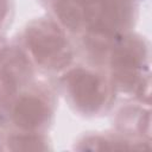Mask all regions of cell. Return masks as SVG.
Returning a JSON list of instances; mask_svg holds the SVG:
<instances>
[{
	"label": "cell",
	"instance_id": "6da1fadb",
	"mask_svg": "<svg viewBox=\"0 0 152 152\" xmlns=\"http://www.w3.org/2000/svg\"><path fill=\"white\" fill-rule=\"evenodd\" d=\"M26 42L37 62L46 68H61L71 59L62 30L49 19L34 20L26 30Z\"/></svg>",
	"mask_w": 152,
	"mask_h": 152
},
{
	"label": "cell",
	"instance_id": "30bf717a",
	"mask_svg": "<svg viewBox=\"0 0 152 152\" xmlns=\"http://www.w3.org/2000/svg\"><path fill=\"white\" fill-rule=\"evenodd\" d=\"M83 147L82 150H91V151H103V150H108V151H115V150H127L128 147L120 144V142H113L106 139H101V138H89L87 140H84L83 142Z\"/></svg>",
	"mask_w": 152,
	"mask_h": 152
},
{
	"label": "cell",
	"instance_id": "277c9868",
	"mask_svg": "<svg viewBox=\"0 0 152 152\" xmlns=\"http://www.w3.org/2000/svg\"><path fill=\"white\" fill-rule=\"evenodd\" d=\"M128 7L122 0H88L86 21L90 27L104 30L113 34L127 19Z\"/></svg>",
	"mask_w": 152,
	"mask_h": 152
},
{
	"label": "cell",
	"instance_id": "5b68a950",
	"mask_svg": "<svg viewBox=\"0 0 152 152\" xmlns=\"http://www.w3.org/2000/svg\"><path fill=\"white\" fill-rule=\"evenodd\" d=\"M49 110L44 101L36 96H24L14 106L13 119L24 129H34L48 119Z\"/></svg>",
	"mask_w": 152,
	"mask_h": 152
},
{
	"label": "cell",
	"instance_id": "9c48e42d",
	"mask_svg": "<svg viewBox=\"0 0 152 152\" xmlns=\"http://www.w3.org/2000/svg\"><path fill=\"white\" fill-rule=\"evenodd\" d=\"M8 148L12 151H45L46 145L38 135H14L8 139Z\"/></svg>",
	"mask_w": 152,
	"mask_h": 152
},
{
	"label": "cell",
	"instance_id": "52a82bcc",
	"mask_svg": "<svg viewBox=\"0 0 152 152\" xmlns=\"http://www.w3.org/2000/svg\"><path fill=\"white\" fill-rule=\"evenodd\" d=\"M56 14L65 27L77 31L86 21V2L83 0H57Z\"/></svg>",
	"mask_w": 152,
	"mask_h": 152
},
{
	"label": "cell",
	"instance_id": "7c38bea8",
	"mask_svg": "<svg viewBox=\"0 0 152 152\" xmlns=\"http://www.w3.org/2000/svg\"><path fill=\"white\" fill-rule=\"evenodd\" d=\"M7 13V0H0V23Z\"/></svg>",
	"mask_w": 152,
	"mask_h": 152
},
{
	"label": "cell",
	"instance_id": "3957f363",
	"mask_svg": "<svg viewBox=\"0 0 152 152\" xmlns=\"http://www.w3.org/2000/svg\"><path fill=\"white\" fill-rule=\"evenodd\" d=\"M65 82L75 104L81 110L91 113L103 103L104 89L97 75L77 68L68 72Z\"/></svg>",
	"mask_w": 152,
	"mask_h": 152
},
{
	"label": "cell",
	"instance_id": "4fadbf2b",
	"mask_svg": "<svg viewBox=\"0 0 152 152\" xmlns=\"http://www.w3.org/2000/svg\"><path fill=\"white\" fill-rule=\"evenodd\" d=\"M5 48H6V42H5V39H4L2 37H0V52H1Z\"/></svg>",
	"mask_w": 152,
	"mask_h": 152
},
{
	"label": "cell",
	"instance_id": "7a4b0ae2",
	"mask_svg": "<svg viewBox=\"0 0 152 152\" xmlns=\"http://www.w3.org/2000/svg\"><path fill=\"white\" fill-rule=\"evenodd\" d=\"M144 58V44L137 38L128 37L114 44L112 55L113 74L122 88L132 89L134 86H138L139 70Z\"/></svg>",
	"mask_w": 152,
	"mask_h": 152
},
{
	"label": "cell",
	"instance_id": "ba28073f",
	"mask_svg": "<svg viewBox=\"0 0 152 152\" xmlns=\"http://www.w3.org/2000/svg\"><path fill=\"white\" fill-rule=\"evenodd\" d=\"M114 38H115V34L110 32L90 27L87 36V45L96 55L106 53V51L113 45Z\"/></svg>",
	"mask_w": 152,
	"mask_h": 152
},
{
	"label": "cell",
	"instance_id": "8992f818",
	"mask_svg": "<svg viewBox=\"0 0 152 152\" xmlns=\"http://www.w3.org/2000/svg\"><path fill=\"white\" fill-rule=\"evenodd\" d=\"M0 75L15 84L26 81L31 75V65L26 56L15 48H5L0 52Z\"/></svg>",
	"mask_w": 152,
	"mask_h": 152
},
{
	"label": "cell",
	"instance_id": "8fae6325",
	"mask_svg": "<svg viewBox=\"0 0 152 152\" xmlns=\"http://www.w3.org/2000/svg\"><path fill=\"white\" fill-rule=\"evenodd\" d=\"M17 84L12 82L10 78L0 75V103H4L8 99H11L15 91Z\"/></svg>",
	"mask_w": 152,
	"mask_h": 152
}]
</instances>
